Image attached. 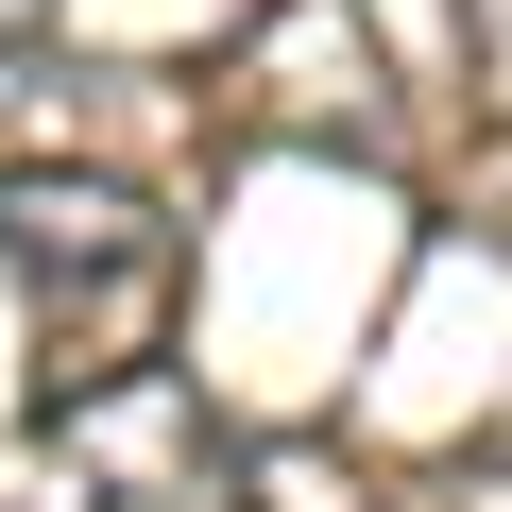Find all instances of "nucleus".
Masks as SVG:
<instances>
[{
	"label": "nucleus",
	"mask_w": 512,
	"mask_h": 512,
	"mask_svg": "<svg viewBox=\"0 0 512 512\" xmlns=\"http://www.w3.org/2000/svg\"><path fill=\"white\" fill-rule=\"evenodd\" d=\"M0 274H18V325H35V410H86L171 359L188 239L120 171H0Z\"/></svg>",
	"instance_id": "f257e3e1"
},
{
	"label": "nucleus",
	"mask_w": 512,
	"mask_h": 512,
	"mask_svg": "<svg viewBox=\"0 0 512 512\" xmlns=\"http://www.w3.org/2000/svg\"><path fill=\"white\" fill-rule=\"evenodd\" d=\"M52 444H69L86 512H239V478H256V444H222L171 359L120 376V393H86V410H52Z\"/></svg>",
	"instance_id": "f03ea898"
},
{
	"label": "nucleus",
	"mask_w": 512,
	"mask_h": 512,
	"mask_svg": "<svg viewBox=\"0 0 512 512\" xmlns=\"http://www.w3.org/2000/svg\"><path fill=\"white\" fill-rule=\"evenodd\" d=\"M410 512H512V444H461V461H444Z\"/></svg>",
	"instance_id": "7ed1b4c3"
}]
</instances>
